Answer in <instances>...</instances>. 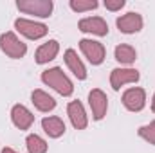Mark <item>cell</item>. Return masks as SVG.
Wrapping results in <instances>:
<instances>
[{
	"instance_id": "obj_1",
	"label": "cell",
	"mask_w": 155,
	"mask_h": 153,
	"mask_svg": "<svg viewBox=\"0 0 155 153\" xmlns=\"http://www.w3.org/2000/svg\"><path fill=\"white\" fill-rule=\"evenodd\" d=\"M41 81H43L47 86L54 88L58 94L65 96V97H67V96H72V92H74L72 81L67 77V74H65L60 67H52V69L43 70V72H41Z\"/></svg>"
},
{
	"instance_id": "obj_2",
	"label": "cell",
	"mask_w": 155,
	"mask_h": 153,
	"mask_svg": "<svg viewBox=\"0 0 155 153\" xmlns=\"http://www.w3.org/2000/svg\"><path fill=\"white\" fill-rule=\"evenodd\" d=\"M0 49H2V52L5 56H9L13 60H20L27 52V45L18 38L15 33H11V31L9 33H4L0 36Z\"/></svg>"
},
{
	"instance_id": "obj_3",
	"label": "cell",
	"mask_w": 155,
	"mask_h": 153,
	"mask_svg": "<svg viewBox=\"0 0 155 153\" xmlns=\"http://www.w3.org/2000/svg\"><path fill=\"white\" fill-rule=\"evenodd\" d=\"M16 7L25 15H35L40 18H49L52 13V0H18Z\"/></svg>"
},
{
	"instance_id": "obj_4",
	"label": "cell",
	"mask_w": 155,
	"mask_h": 153,
	"mask_svg": "<svg viewBox=\"0 0 155 153\" xmlns=\"http://www.w3.org/2000/svg\"><path fill=\"white\" fill-rule=\"evenodd\" d=\"M15 27L20 34H24L25 38L29 40H40L47 34V25L45 24H40V22H33V20H27V18H16L15 20Z\"/></svg>"
},
{
	"instance_id": "obj_5",
	"label": "cell",
	"mask_w": 155,
	"mask_h": 153,
	"mask_svg": "<svg viewBox=\"0 0 155 153\" xmlns=\"http://www.w3.org/2000/svg\"><path fill=\"white\" fill-rule=\"evenodd\" d=\"M79 49L81 52L85 54V58L92 63V65H101L105 61V56H107V50L103 47L101 41H96V40H79Z\"/></svg>"
},
{
	"instance_id": "obj_6",
	"label": "cell",
	"mask_w": 155,
	"mask_h": 153,
	"mask_svg": "<svg viewBox=\"0 0 155 153\" xmlns=\"http://www.w3.org/2000/svg\"><path fill=\"white\" fill-rule=\"evenodd\" d=\"M123 105L130 112H141L144 108V105H146V92H144V88H139V86L128 88L123 94Z\"/></svg>"
},
{
	"instance_id": "obj_7",
	"label": "cell",
	"mask_w": 155,
	"mask_h": 153,
	"mask_svg": "<svg viewBox=\"0 0 155 153\" xmlns=\"http://www.w3.org/2000/svg\"><path fill=\"white\" fill-rule=\"evenodd\" d=\"M88 105H90L94 121H101V119L107 115V108H108L107 94H105L101 88H94V90L88 94Z\"/></svg>"
},
{
	"instance_id": "obj_8",
	"label": "cell",
	"mask_w": 155,
	"mask_h": 153,
	"mask_svg": "<svg viewBox=\"0 0 155 153\" xmlns=\"http://www.w3.org/2000/svg\"><path fill=\"white\" fill-rule=\"evenodd\" d=\"M78 27L81 33H88V34H96V36H107L108 34V24L101 16H87V18L79 20Z\"/></svg>"
},
{
	"instance_id": "obj_9",
	"label": "cell",
	"mask_w": 155,
	"mask_h": 153,
	"mask_svg": "<svg viewBox=\"0 0 155 153\" xmlns=\"http://www.w3.org/2000/svg\"><path fill=\"white\" fill-rule=\"evenodd\" d=\"M117 29L124 34H134V33H139L143 29V16L139 13H126L123 16L117 18Z\"/></svg>"
},
{
	"instance_id": "obj_10",
	"label": "cell",
	"mask_w": 155,
	"mask_h": 153,
	"mask_svg": "<svg viewBox=\"0 0 155 153\" xmlns=\"http://www.w3.org/2000/svg\"><path fill=\"white\" fill-rule=\"evenodd\" d=\"M139 72L135 69H114L110 72V85L114 90H119L121 86L128 83H137L139 81Z\"/></svg>"
},
{
	"instance_id": "obj_11",
	"label": "cell",
	"mask_w": 155,
	"mask_h": 153,
	"mask_svg": "<svg viewBox=\"0 0 155 153\" xmlns=\"http://www.w3.org/2000/svg\"><path fill=\"white\" fill-rule=\"evenodd\" d=\"M11 121H13V124L18 130H29L33 126V122H35V115H33V112L27 106L15 105L11 108Z\"/></svg>"
},
{
	"instance_id": "obj_12",
	"label": "cell",
	"mask_w": 155,
	"mask_h": 153,
	"mask_svg": "<svg viewBox=\"0 0 155 153\" xmlns=\"http://www.w3.org/2000/svg\"><path fill=\"white\" fill-rule=\"evenodd\" d=\"M67 114H69V119L72 122V126L76 130H85L87 124H88V117H87V112L83 108V105L79 101H71L69 106H67Z\"/></svg>"
},
{
	"instance_id": "obj_13",
	"label": "cell",
	"mask_w": 155,
	"mask_h": 153,
	"mask_svg": "<svg viewBox=\"0 0 155 153\" xmlns=\"http://www.w3.org/2000/svg\"><path fill=\"white\" fill-rule=\"evenodd\" d=\"M58 50H60V43L56 40H49L45 43H41L35 54V60L38 65H43V63H49L52 61L56 56H58Z\"/></svg>"
},
{
	"instance_id": "obj_14",
	"label": "cell",
	"mask_w": 155,
	"mask_h": 153,
	"mask_svg": "<svg viewBox=\"0 0 155 153\" xmlns=\"http://www.w3.org/2000/svg\"><path fill=\"white\" fill-rule=\"evenodd\" d=\"M41 128L43 132L52 137V139H58L65 133V122L61 117H56V115H51V117H43L41 121Z\"/></svg>"
},
{
	"instance_id": "obj_15",
	"label": "cell",
	"mask_w": 155,
	"mask_h": 153,
	"mask_svg": "<svg viewBox=\"0 0 155 153\" xmlns=\"http://www.w3.org/2000/svg\"><path fill=\"white\" fill-rule=\"evenodd\" d=\"M65 63L71 69V72L78 77V79H87V69L83 65V61L78 58V52L74 49H67L65 50Z\"/></svg>"
},
{
	"instance_id": "obj_16",
	"label": "cell",
	"mask_w": 155,
	"mask_h": 153,
	"mask_svg": "<svg viewBox=\"0 0 155 153\" xmlns=\"http://www.w3.org/2000/svg\"><path fill=\"white\" fill-rule=\"evenodd\" d=\"M31 101H33V105L36 106V110H40V112H51V110L56 108L54 97L49 96L45 90H35V92L31 94Z\"/></svg>"
},
{
	"instance_id": "obj_17",
	"label": "cell",
	"mask_w": 155,
	"mask_h": 153,
	"mask_svg": "<svg viewBox=\"0 0 155 153\" xmlns=\"http://www.w3.org/2000/svg\"><path fill=\"white\" fill-rule=\"evenodd\" d=\"M116 60L121 65H132L137 60V52L132 45L128 43H121L116 47Z\"/></svg>"
},
{
	"instance_id": "obj_18",
	"label": "cell",
	"mask_w": 155,
	"mask_h": 153,
	"mask_svg": "<svg viewBox=\"0 0 155 153\" xmlns=\"http://www.w3.org/2000/svg\"><path fill=\"white\" fill-rule=\"evenodd\" d=\"M25 146H27V151L29 153H47V142L36 135V133H31V135H27V139H25Z\"/></svg>"
},
{
	"instance_id": "obj_19",
	"label": "cell",
	"mask_w": 155,
	"mask_h": 153,
	"mask_svg": "<svg viewBox=\"0 0 155 153\" xmlns=\"http://www.w3.org/2000/svg\"><path fill=\"white\" fill-rule=\"evenodd\" d=\"M99 4L97 0H71V9L76 13H85V11H92L96 9Z\"/></svg>"
},
{
	"instance_id": "obj_20",
	"label": "cell",
	"mask_w": 155,
	"mask_h": 153,
	"mask_svg": "<svg viewBox=\"0 0 155 153\" xmlns=\"http://www.w3.org/2000/svg\"><path fill=\"white\" fill-rule=\"evenodd\" d=\"M137 133H139L141 139H144L146 142H150V144L155 146V121H152L150 124L141 126V128L137 130Z\"/></svg>"
},
{
	"instance_id": "obj_21",
	"label": "cell",
	"mask_w": 155,
	"mask_h": 153,
	"mask_svg": "<svg viewBox=\"0 0 155 153\" xmlns=\"http://www.w3.org/2000/svg\"><path fill=\"white\" fill-rule=\"evenodd\" d=\"M105 7L108 11H119L121 7H124V0H105Z\"/></svg>"
},
{
	"instance_id": "obj_22",
	"label": "cell",
	"mask_w": 155,
	"mask_h": 153,
	"mask_svg": "<svg viewBox=\"0 0 155 153\" xmlns=\"http://www.w3.org/2000/svg\"><path fill=\"white\" fill-rule=\"evenodd\" d=\"M2 153H18V151H15L13 148H4V150H2Z\"/></svg>"
},
{
	"instance_id": "obj_23",
	"label": "cell",
	"mask_w": 155,
	"mask_h": 153,
	"mask_svg": "<svg viewBox=\"0 0 155 153\" xmlns=\"http://www.w3.org/2000/svg\"><path fill=\"white\" fill-rule=\"evenodd\" d=\"M152 110L155 112V94H153V99H152Z\"/></svg>"
}]
</instances>
